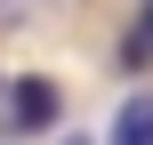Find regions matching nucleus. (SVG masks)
Wrapping results in <instances>:
<instances>
[{"instance_id":"nucleus-1","label":"nucleus","mask_w":153,"mask_h":145,"mask_svg":"<svg viewBox=\"0 0 153 145\" xmlns=\"http://www.w3.org/2000/svg\"><path fill=\"white\" fill-rule=\"evenodd\" d=\"M0 113H8V137H40V129L65 121V89H56L48 73H16V81L0 89Z\"/></svg>"},{"instance_id":"nucleus-4","label":"nucleus","mask_w":153,"mask_h":145,"mask_svg":"<svg viewBox=\"0 0 153 145\" xmlns=\"http://www.w3.org/2000/svg\"><path fill=\"white\" fill-rule=\"evenodd\" d=\"M65 145H89V137H65Z\"/></svg>"},{"instance_id":"nucleus-5","label":"nucleus","mask_w":153,"mask_h":145,"mask_svg":"<svg viewBox=\"0 0 153 145\" xmlns=\"http://www.w3.org/2000/svg\"><path fill=\"white\" fill-rule=\"evenodd\" d=\"M0 89H8V81H0Z\"/></svg>"},{"instance_id":"nucleus-3","label":"nucleus","mask_w":153,"mask_h":145,"mask_svg":"<svg viewBox=\"0 0 153 145\" xmlns=\"http://www.w3.org/2000/svg\"><path fill=\"white\" fill-rule=\"evenodd\" d=\"M121 65H129V73H145V65H153V0L137 8V24H129V40H121Z\"/></svg>"},{"instance_id":"nucleus-2","label":"nucleus","mask_w":153,"mask_h":145,"mask_svg":"<svg viewBox=\"0 0 153 145\" xmlns=\"http://www.w3.org/2000/svg\"><path fill=\"white\" fill-rule=\"evenodd\" d=\"M113 145H153V97H129V105H121Z\"/></svg>"}]
</instances>
